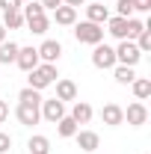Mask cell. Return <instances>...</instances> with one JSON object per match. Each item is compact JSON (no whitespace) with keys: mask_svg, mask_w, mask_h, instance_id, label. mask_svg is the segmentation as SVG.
Masks as SVG:
<instances>
[{"mask_svg":"<svg viewBox=\"0 0 151 154\" xmlns=\"http://www.w3.org/2000/svg\"><path fill=\"white\" fill-rule=\"evenodd\" d=\"M30 74V89H45V86H51L54 80H57V65H51V62H45V65H36L33 71H27Z\"/></svg>","mask_w":151,"mask_h":154,"instance_id":"6da1fadb","label":"cell"},{"mask_svg":"<svg viewBox=\"0 0 151 154\" xmlns=\"http://www.w3.org/2000/svg\"><path fill=\"white\" fill-rule=\"evenodd\" d=\"M74 36H77V42H83V45H101V42H104V30H101V24L83 21V24L74 27Z\"/></svg>","mask_w":151,"mask_h":154,"instance_id":"7a4b0ae2","label":"cell"},{"mask_svg":"<svg viewBox=\"0 0 151 154\" xmlns=\"http://www.w3.org/2000/svg\"><path fill=\"white\" fill-rule=\"evenodd\" d=\"M139 57H142V54H139V48H136V45H133L131 38H122V45H119V48H116V62H122V65H136V62H139Z\"/></svg>","mask_w":151,"mask_h":154,"instance_id":"3957f363","label":"cell"},{"mask_svg":"<svg viewBox=\"0 0 151 154\" xmlns=\"http://www.w3.org/2000/svg\"><path fill=\"white\" fill-rule=\"evenodd\" d=\"M92 65H95V68H113V65H116V51L107 48V45H95Z\"/></svg>","mask_w":151,"mask_h":154,"instance_id":"277c9868","label":"cell"},{"mask_svg":"<svg viewBox=\"0 0 151 154\" xmlns=\"http://www.w3.org/2000/svg\"><path fill=\"white\" fill-rule=\"evenodd\" d=\"M21 125H27V128H33L39 125V119H42V110H39V104H18V110H15Z\"/></svg>","mask_w":151,"mask_h":154,"instance_id":"5b68a950","label":"cell"},{"mask_svg":"<svg viewBox=\"0 0 151 154\" xmlns=\"http://www.w3.org/2000/svg\"><path fill=\"white\" fill-rule=\"evenodd\" d=\"M42 116H45L48 122H54V125H57L59 119L65 116V104H62L59 98H51V101H42Z\"/></svg>","mask_w":151,"mask_h":154,"instance_id":"8992f818","label":"cell"},{"mask_svg":"<svg viewBox=\"0 0 151 154\" xmlns=\"http://www.w3.org/2000/svg\"><path fill=\"white\" fill-rule=\"evenodd\" d=\"M59 54H62V45L59 42H54V38H48V42H42V48H39V59H45V62H57Z\"/></svg>","mask_w":151,"mask_h":154,"instance_id":"52a82bcc","label":"cell"},{"mask_svg":"<svg viewBox=\"0 0 151 154\" xmlns=\"http://www.w3.org/2000/svg\"><path fill=\"white\" fill-rule=\"evenodd\" d=\"M101 119H104V125H110V128H119V125L125 122V110H122L119 104H107V107L101 110Z\"/></svg>","mask_w":151,"mask_h":154,"instance_id":"ba28073f","label":"cell"},{"mask_svg":"<svg viewBox=\"0 0 151 154\" xmlns=\"http://www.w3.org/2000/svg\"><path fill=\"white\" fill-rule=\"evenodd\" d=\"M15 62H18V68H24V71H33V68L39 65V51L36 48H21Z\"/></svg>","mask_w":151,"mask_h":154,"instance_id":"9c48e42d","label":"cell"},{"mask_svg":"<svg viewBox=\"0 0 151 154\" xmlns=\"http://www.w3.org/2000/svg\"><path fill=\"white\" fill-rule=\"evenodd\" d=\"M125 119H128V125H145L148 122V110H145V104H131L128 107V113H125Z\"/></svg>","mask_w":151,"mask_h":154,"instance_id":"30bf717a","label":"cell"},{"mask_svg":"<svg viewBox=\"0 0 151 154\" xmlns=\"http://www.w3.org/2000/svg\"><path fill=\"white\" fill-rule=\"evenodd\" d=\"M77 145L83 148V151H95L98 145H101V136L95 134V131H77Z\"/></svg>","mask_w":151,"mask_h":154,"instance_id":"8fae6325","label":"cell"},{"mask_svg":"<svg viewBox=\"0 0 151 154\" xmlns=\"http://www.w3.org/2000/svg\"><path fill=\"white\" fill-rule=\"evenodd\" d=\"M57 98L65 104V101H74L77 98V86H74V80H59L57 83Z\"/></svg>","mask_w":151,"mask_h":154,"instance_id":"7c38bea8","label":"cell"},{"mask_svg":"<svg viewBox=\"0 0 151 154\" xmlns=\"http://www.w3.org/2000/svg\"><path fill=\"white\" fill-rule=\"evenodd\" d=\"M86 15H89L92 24H104V21L110 18V12H107L104 3H89V6H86Z\"/></svg>","mask_w":151,"mask_h":154,"instance_id":"4fadbf2b","label":"cell"},{"mask_svg":"<svg viewBox=\"0 0 151 154\" xmlns=\"http://www.w3.org/2000/svg\"><path fill=\"white\" fill-rule=\"evenodd\" d=\"M71 119H74L77 125H86V122L92 119V107H89L86 101H77L74 107H71Z\"/></svg>","mask_w":151,"mask_h":154,"instance_id":"5bb4252c","label":"cell"},{"mask_svg":"<svg viewBox=\"0 0 151 154\" xmlns=\"http://www.w3.org/2000/svg\"><path fill=\"white\" fill-rule=\"evenodd\" d=\"M18 45H15V42H3V45H0V65H9V62H15V59H18Z\"/></svg>","mask_w":151,"mask_h":154,"instance_id":"9a60e30c","label":"cell"},{"mask_svg":"<svg viewBox=\"0 0 151 154\" xmlns=\"http://www.w3.org/2000/svg\"><path fill=\"white\" fill-rule=\"evenodd\" d=\"M24 24H27V27H30V33H36V36L48 33V27H51L48 15H36V18H24Z\"/></svg>","mask_w":151,"mask_h":154,"instance_id":"2e32d148","label":"cell"},{"mask_svg":"<svg viewBox=\"0 0 151 154\" xmlns=\"http://www.w3.org/2000/svg\"><path fill=\"white\" fill-rule=\"evenodd\" d=\"M54 12H57V24H62V27H68V24L77 21V9L74 6H57Z\"/></svg>","mask_w":151,"mask_h":154,"instance_id":"e0dca14e","label":"cell"},{"mask_svg":"<svg viewBox=\"0 0 151 154\" xmlns=\"http://www.w3.org/2000/svg\"><path fill=\"white\" fill-rule=\"evenodd\" d=\"M3 27H9V30H21V27H24V15H21V9L3 12Z\"/></svg>","mask_w":151,"mask_h":154,"instance_id":"ac0fdd59","label":"cell"},{"mask_svg":"<svg viewBox=\"0 0 151 154\" xmlns=\"http://www.w3.org/2000/svg\"><path fill=\"white\" fill-rule=\"evenodd\" d=\"M110 21V33H113L116 38H128V18H107Z\"/></svg>","mask_w":151,"mask_h":154,"instance_id":"d6986e66","label":"cell"},{"mask_svg":"<svg viewBox=\"0 0 151 154\" xmlns=\"http://www.w3.org/2000/svg\"><path fill=\"white\" fill-rule=\"evenodd\" d=\"M133 95L139 98V101H145V98L151 95V80L148 77H136V80H133Z\"/></svg>","mask_w":151,"mask_h":154,"instance_id":"ffe728a7","label":"cell"},{"mask_svg":"<svg viewBox=\"0 0 151 154\" xmlns=\"http://www.w3.org/2000/svg\"><path fill=\"white\" fill-rule=\"evenodd\" d=\"M27 148H30V154H48L51 151V142H48V136H33L27 142Z\"/></svg>","mask_w":151,"mask_h":154,"instance_id":"44dd1931","label":"cell"},{"mask_svg":"<svg viewBox=\"0 0 151 154\" xmlns=\"http://www.w3.org/2000/svg\"><path fill=\"white\" fill-rule=\"evenodd\" d=\"M57 131H59V136H74L77 134V122L71 119V116H62L57 122Z\"/></svg>","mask_w":151,"mask_h":154,"instance_id":"7402d4cb","label":"cell"},{"mask_svg":"<svg viewBox=\"0 0 151 154\" xmlns=\"http://www.w3.org/2000/svg\"><path fill=\"white\" fill-rule=\"evenodd\" d=\"M116 80H119L122 86H128V83H133V80H136V74H133L131 65H119V68H116Z\"/></svg>","mask_w":151,"mask_h":154,"instance_id":"603a6c76","label":"cell"},{"mask_svg":"<svg viewBox=\"0 0 151 154\" xmlns=\"http://www.w3.org/2000/svg\"><path fill=\"white\" fill-rule=\"evenodd\" d=\"M21 104H42V95H39V89H21V95H18Z\"/></svg>","mask_w":151,"mask_h":154,"instance_id":"cb8c5ba5","label":"cell"},{"mask_svg":"<svg viewBox=\"0 0 151 154\" xmlns=\"http://www.w3.org/2000/svg\"><path fill=\"white\" fill-rule=\"evenodd\" d=\"M21 15H24V18H36V15H45V6H42V3H27V6H21Z\"/></svg>","mask_w":151,"mask_h":154,"instance_id":"d4e9b609","label":"cell"},{"mask_svg":"<svg viewBox=\"0 0 151 154\" xmlns=\"http://www.w3.org/2000/svg\"><path fill=\"white\" fill-rule=\"evenodd\" d=\"M139 42H136V48H139V54H145V51H151V30L148 27H145V30H142V33H139Z\"/></svg>","mask_w":151,"mask_h":154,"instance_id":"484cf974","label":"cell"},{"mask_svg":"<svg viewBox=\"0 0 151 154\" xmlns=\"http://www.w3.org/2000/svg\"><path fill=\"white\" fill-rule=\"evenodd\" d=\"M145 30V24L142 21H133V18H128V38H136L139 33Z\"/></svg>","mask_w":151,"mask_h":154,"instance_id":"4316f807","label":"cell"},{"mask_svg":"<svg viewBox=\"0 0 151 154\" xmlns=\"http://www.w3.org/2000/svg\"><path fill=\"white\" fill-rule=\"evenodd\" d=\"M119 18H131L133 15V0H119Z\"/></svg>","mask_w":151,"mask_h":154,"instance_id":"83f0119b","label":"cell"},{"mask_svg":"<svg viewBox=\"0 0 151 154\" xmlns=\"http://www.w3.org/2000/svg\"><path fill=\"white\" fill-rule=\"evenodd\" d=\"M0 9H3V12H12V9H21V0H0Z\"/></svg>","mask_w":151,"mask_h":154,"instance_id":"f1b7e54d","label":"cell"},{"mask_svg":"<svg viewBox=\"0 0 151 154\" xmlns=\"http://www.w3.org/2000/svg\"><path fill=\"white\" fill-rule=\"evenodd\" d=\"M9 148H12V136H9V134H0V154L9 151Z\"/></svg>","mask_w":151,"mask_h":154,"instance_id":"f546056e","label":"cell"},{"mask_svg":"<svg viewBox=\"0 0 151 154\" xmlns=\"http://www.w3.org/2000/svg\"><path fill=\"white\" fill-rule=\"evenodd\" d=\"M133 9H139V12H148V9H151V0H133Z\"/></svg>","mask_w":151,"mask_h":154,"instance_id":"4dcf8cb0","label":"cell"},{"mask_svg":"<svg viewBox=\"0 0 151 154\" xmlns=\"http://www.w3.org/2000/svg\"><path fill=\"white\" fill-rule=\"evenodd\" d=\"M6 119H9V104H6V101H0V125H3Z\"/></svg>","mask_w":151,"mask_h":154,"instance_id":"1f68e13d","label":"cell"},{"mask_svg":"<svg viewBox=\"0 0 151 154\" xmlns=\"http://www.w3.org/2000/svg\"><path fill=\"white\" fill-rule=\"evenodd\" d=\"M42 6L45 9H57V6H62V0H42Z\"/></svg>","mask_w":151,"mask_h":154,"instance_id":"d6a6232c","label":"cell"},{"mask_svg":"<svg viewBox=\"0 0 151 154\" xmlns=\"http://www.w3.org/2000/svg\"><path fill=\"white\" fill-rule=\"evenodd\" d=\"M3 42H6V27L0 24V45H3Z\"/></svg>","mask_w":151,"mask_h":154,"instance_id":"836d02e7","label":"cell"},{"mask_svg":"<svg viewBox=\"0 0 151 154\" xmlns=\"http://www.w3.org/2000/svg\"><path fill=\"white\" fill-rule=\"evenodd\" d=\"M80 3H83V0H65V6H74V9L80 6Z\"/></svg>","mask_w":151,"mask_h":154,"instance_id":"e575fe53","label":"cell"},{"mask_svg":"<svg viewBox=\"0 0 151 154\" xmlns=\"http://www.w3.org/2000/svg\"><path fill=\"white\" fill-rule=\"evenodd\" d=\"M92 3H101V0H92Z\"/></svg>","mask_w":151,"mask_h":154,"instance_id":"d590c367","label":"cell"}]
</instances>
